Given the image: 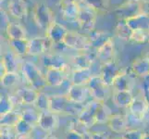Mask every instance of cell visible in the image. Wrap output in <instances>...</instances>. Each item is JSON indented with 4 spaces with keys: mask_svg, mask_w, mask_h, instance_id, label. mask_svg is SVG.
<instances>
[{
    "mask_svg": "<svg viewBox=\"0 0 149 139\" xmlns=\"http://www.w3.org/2000/svg\"><path fill=\"white\" fill-rule=\"evenodd\" d=\"M53 43L45 36H36L29 40V55L41 57L52 50Z\"/></svg>",
    "mask_w": 149,
    "mask_h": 139,
    "instance_id": "52a82bcc",
    "label": "cell"
},
{
    "mask_svg": "<svg viewBox=\"0 0 149 139\" xmlns=\"http://www.w3.org/2000/svg\"><path fill=\"white\" fill-rule=\"evenodd\" d=\"M88 37H89L91 47H93L97 50L98 48H100L111 36L107 33L94 30L93 32L88 34Z\"/></svg>",
    "mask_w": 149,
    "mask_h": 139,
    "instance_id": "4dcf8cb0",
    "label": "cell"
},
{
    "mask_svg": "<svg viewBox=\"0 0 149 139\" xmlns=\"http://www.w3.org/2000/svg\"><path fill=\"white\" fill-rule=\"evenodd\" d=\"M8 39H25L27 38L26 30L18 22H9L5 29Z\"/></svg>",
    "mask_w": 149,
    "mask_h": 139,
    "instance_id": "83f0119b",
    "label": "cell"
},
{
    "mask_svg": "<svg viewBox=\"0 0 149 139\" xmlns=\"http://www.w3.org/2000/svg\"><path fill=\"white\" fill-rule=\"evenodd\" d=\"M124 70L125 69L120 68L116 60H112L109 61V62L102 64L100 70V76L107 85L112 86L114 79Z\"/></svg>",
    "mask_w": 149,
    "mask_h": 139,
    "instance_id": "8fae6325",
    "label": "cell"
},
{
    "mask_svg": "<svg viewBox=\"0 0 149 139\" xmlns=\"http://www.w3.org/2000/svg\"><path fill=\"white\" fill-rule=\"evenodd\" d=\"M87 86H88L90 94L93 96L94 99L102 103H105L107 100V98H109V87L110 86H109L103 81L100 75L98 76L94 75L91 78Z\"/></svg>",
    "mask_w": 149,
    "mask_h": 139,
    "instance_id": "5b68a950",
    "label": "cell"
},
{
    "mask_svg": "<svg viewBox=\"0 0 149 139\" xmlns=\"http://www.w3.org/2000/svg\"><path fill=\"white\" fill-rule=\"evenodd\" d=\"M70 82L73 85H87L90 82L91 78L93 77L91 69H84V70H76L74 69L70 73Z\"/></svg>",
    "mask_w": 149,
    "mask_h": 139,
    "instance_id": "d4e9b609",
    "label": "cell"
},
{
    "mask_svg": "<svg viewBox=\"0 0 149 139\" xmlns=\"http://www.w3.org/2000/svg\"><path fill=\"white\" fill-rule=\"evenodd\" d=\"M143 133L138 129H132L128 130L123 133L122 138L123 139H143Z\"/></svg>",
    "mask_w": 149,
    "mask_h": 139,
    "instance_id": "ee69618b",
    "label": "cell"
},
{
    "mask_svg": "<svg viewBox=\"0 0 149 139\" xmlns=\"http://www.w3.org/2000/svg\"><path fill=\"white\" fill-rule=\"evenodd\" d=\"M20 113H22V119L24 121L28 122L33 126L38 125L40 116H41V111H39L36 109H25Z\"/></svg>",
    "mask_w": 149,
    "mask_h": 139,
    "instance_id": "e575fe53",
    "label": "cell"
},
{
    "mask_svg": "<svg viewBox=\"0 0 149 139\" xmlns=\"http://www.w3.org/2000/svg\"><path fill=\"white\" fill-rule=\"evenodd\" d=\"M111 115L112 113L109 108L105 103H101V105L99 106L95 114L96 123H107L109 122Z\"/></svg>",
    "mask_w": 149,
    "mask_h": 139,
    "instance_id": "74e56055",
    "label": "cell"
},
{
    "mask_svg": "<svg viewBox=\"0 0 149 139\" xmlns=\"http://www.w3.org/2000/svg\"><path fill=\"white\" fill-rule=\"evenodd\" d=\"M117 139H123L122 137H120V138H117Z\"/></svg>",
    "mask_w": 149,
    "mask_h": 139,
    "instance_id": "6f0895ef",
    "label": "cell"
},
{
    "mask_svg": "<svg viewBox=\"0 0 149 139\" xmlns=\"http://www.w3.org/2000/svg\"><path fill=\"white\" fill-rule=\"evenodd\" d=\"M7 73H8L7 67L5 66V64L2 62L1 60H0V78H1V77H3Z\"/></svg>",
    "mask_w": 149,
    "mask_h": 139,
    "instance_id": "681fc988",
    "label": "cell"
},
{
    "mask_svg": "<svg viewBox=\"0 0 149 139\" xmlns=\"http://www.w3.org/2000/svg\"><path fill=\"white\" fill-rule=\"evenodd\" d=\"M101 103L102 102H99L95 99L89 102L88 104H86L83 109L80 110L77 119L83 122L86 127H88V128L93 127L96 123L95 114L99 106L101 105Z\"/></svg>",
    "mask_w": 149,
    "mask_h": 139,
    "instance_id": "ba28073f",
    "label": "cell"
},
{
    "mask_svg": "<svg viewBox=\"0 0 149 139\" xmlns=\"http://www.w3.org/2000/svg\"><path fill=\"white\" fill-rule=\"evenodd\" d=\"M132 33L133 30L128 25L126 20H119V22L116 24L114 29V34L116 37L125 42H130Z\"/></svg>",
    "mask_w": 149,
    "mask_h": 139,
    "instance_id": "f1b7e54d",
    "label": "cell"
},
{
    "mask_svg": "<svg viewBox=\"0 0 149 139\" xmlns=\"http://www.w3.org/2000/svg\"><path fill=\"white\" fill-rule=\"evenodd\" d=\"M20 71L24 80L33 89L40 92L47 85L45 75L42 73L40 69L32 61H24Z\"/></svg>",
    "mask_w": 149,
    "mask_h": 139,
    "instance_id": "6da1fadb",
    "label": "cell"
},
{
    "mask_svg": "<svg viewBox=\"0 0 149 139\" xmlns=\"http://www.w3.org/2000/svg\"><path fill=\"white\" fill-rule=\"evenodd\" d=\"M85 136H86L85 135H83V133L77 131L68 129L65 133L64 139H86Z\"/></svg>",
    "mask_w": 149,
    "mask_h": 139,
    "instance_id": "f6af8a7d",
    "label": "cell"
},
{
    "mask_svg": "<svg viewBox=\"0 0 149 139\" xmlns=\"http://www.w3.org/2000/svg\"><path fill=\"white\" fill-rule=\"evenodd\" d=\"M72 104L66 95H55L50 96V111L56 114L65 113L70 106Z\"/></svg>",
    "mask_w": 149,
    "mask_h": 139,
    "instance_id": "e0dca14e",
    "label": "cell"
},
{
    "mask_svg": "<svg viewBox=\"0 0 149 139\" xmlns=\"http://www.w3.org/2000/svg\"><path fill=\"white\" fill-rule=\"evenodd\" d=\"M71 65L74 67L76 70H84V69H91L92 65L94 62V59L88 54L84 52H81L77 55H74L70 59Z\"/></svg>",
    "mask_w": 149,
    "mask_h": 139,
    "instance_id": "484cf974",
    "label": "cell"
},
{
    "mask_svg": "<svg viewBox=\"0 0 149 139\" xmlns=\"http://www.w3.org/2000/svg\"><path fill=\"white\" fill-rule=\"evenodd\" d=\"M66 96L68 99L74 104H84L91 94L87 85L70 84Z\"/></svg>",
    "mask_w": 149,
    "mask_h": 139,
    "instance_id": "30bf717a",
    "label": "cell"
},
{
    "mask_svg": "<svg viewBox=\"0 0 149 139\" xmlns=\"http://www.w3.org/2000/svg\"><path fill=\"white\" fill-rule=\"evenodd\" d=\"M59 124V119L56 113L52 111L41 112L38 126L45 132H53L58 129Z\"/></svg>",
    "mask_w": 149,
    "mask_h": 139,
    "instance_id": "4fadbf2b",
    "label": "cell"
},
{
    "mask_svg": "<svg viewBox=\"0 0 149 139\" xmlns=\"http://www.w3.org/2000/svg\"><path fill=\"white\" fill-rule=\"evenodd\" d=\"M33 107L41 112L50 110V96L43 92H39L38 97Z\"/></svg>",
    "mask_w": 149,
    "mask_h": 139,
    "instance_id": "d590c367",
    "label": "cell"
},
{
    "mask_svg": "<svg viewBox=\"0 0 149 139\" xmlns=\"http://www.w3.org/2000/svg\"><path fill=\"white\" fill-rule=\"evenodd\" d=\"M34 126L23 119L20 120L18 124L15 126L16 135H32Z\"/></svg>",
    "mask_w": 149,
    "mask_h": 139,
    "instance_id": "ab89813d",
    "label": "cell"
},
{
    "mask_svg": "<svg viewBox=\"0 0 149 139\" xmlns=\"http://www.w3.org/2000/svg\"><path fill=\"white\" fill-rule=\"evenodd\" d=\"M1 138L2 139H15L16 137V131L14 127L1 125Z\"/></svg>",
    "mask_w": 149,
    "mask_h": 139,
    "instance_id": "7bdbcfd3",
    "label": "cell"
},
{
    "mask_svg": "<svg viewBox=\"0 0 149 139\" xmlns=\"http://www.w3.org/2000/svg\"><path fill=\"white\" fill-rule=\"evenodd\" d=\"M132 80L128 75L126 70L120 73L113 81L112 87L114 91H123V90H132Z\"/></svg>",
    "mask_w": 149,
    "mask_h": 139,
    "instance_id": "f546056e",
    "label": "cell"
},
{
    "mask_svg": "<svg viewBox=\"0 0 149 139\" xmlns=\"http://www.w3.org/2000/svg\"><path fill=\"white\" fill-rule=\"evenodd\" d=\"M84 0H60V3H73V4H84Z\"/></svg>",
    "mask_w": 149,
    "mask_h": 139,
    "instance_id": "f907efd6",
    "label": "cell"
},
{
    "mask_svg": "<svg viewBox=\"0 0 149 139\" xmlns=\"http://www.w3.org/2000/svg\"><path fill=\"white\" fill-rule=\"evenodd\" d=\"M41 61H42L43 66L45 67V69L54 68V69L62 70L68 73V69L70 67L68 61L59 53H55V52L45 53L43 56H41Z\"/></svg>",
    "mask_w": 149,
    "mask_h": 139,
    "instance_id": "9c48e42d",
    "label": "cell"
},
{
    "mask_svg": "<svg viewBox=\"0 0 149 139\" xmlns=\"http://www.w3.org/2000/svg\"><path fill=\"white\" fill-rule=\"evenodd\" d=\"M145 57H146V59H147L149 60V51H148V52H147V53H146V54L145 55Z\"/></svg>",
    "mask_w": 149,
    "mask_h": 139,
    "instance_id": "11a10c76",
    "label": "cell"
},
{
    "mask_svg": "<svg viewBox=\"0 0 149 139\" xmlns=\"http://www.w3.org/2000/svg\"><path fill=\"white\" fill-rule=\"evenodd\" d=\"M15 139H32V135H16Z\"/></svg>",
    "mask_w": 149,
    "mask_h": 139,
    "instance_id": "816d5d0a",
    "label": "cell"
},
{
    "mask_svg": "<svg viewBox=\"0 0 149 139\" xmlns=\"http://www.w3.org/2000/svg\"><path fill=\"white\" fill-rule=\"evenodd\" d=\"M139 6L141 14L149 16V0H139Z\"/></svg>",
    "mask_w": 149,
    "mask_h": 139,
    "instance_id": "bcb514c9",
    "label": "cell"
},
{
    "mask_svg": "<svg viewBox=\"0 0 149 139\" xmlns=\"http://www.w3.org/2000/svg\"><path fill=\"white\" fill-rule=\"evenodd\" d=\"M81 10V5L73 3H60V11L66 20L76 22Z\"/></svg>",
    "mask_w": 149,
    "mask_h": 139,
    "instance_id": "cb8c5ba5",
    "label": "cell"
},
{
    "mask_svg": "<svg viewBox=\"0 0 149 139\" xmlns=\"http://www.w3.org/2000/svg\"><path fill=\"white\" fill-rule=\"evenodd\" d=\"M131 70L135 75L146 78L149 76V60L143 57H138L131 64Z\"/></svg>",
    "mask_w": 149,
    "mask_h": 139,
    "instance_id": "7402d4cb",
    "label": "cell"
},
{
    "mask_svg": "<svg viewBox=\"0 0 149 139\" xmlns=\"http://www.w3.org/2000/svg\"><path fill=\"white\" fill-rule=\"evenodd\" d=\"M8 13L11 17L22 20L26 18L28 13V6L25 0H10L8 4Z\"/></svg>",
    "mask_w": 149,
    "mask_h": 139,
    "instance_id": "2e32d148",
    "label": "cell"
},
{
    "mask_svg": "<svg viewBox=\"0 0 149 139\" xmlns=\"http://www.w3.org/2000/svg\"><path fill=\"white\" fill-rule=\"evenodd\" d=\"M109 129L116 133H124L128 131L129 122L127 117L121 114H112L107 122Z\"/></svg>",
    "mask_w": 149,
    "mask_h": 139,
    "instance_id": "d6986e66",
    "label": "cell"
},
{
    "mask_svg": "<svg viewBox=\"0 0 149 139\" xmlns=\"http://www.w3.org/2000/svg\"><path fill=\"white\" fill-rule=\"evenodd\" d=\"M63 44L69 49H73L78 52H85L91 47L88 35L72 31H69L66 34Z\"/></svg>",
    "mask_w": 149,
    "mask_h": 139,
    "instance_id": "3957f363",
    "label": "cell"
},
{
    "mask_svg": "<svg viewBox=\"0 0 149 139\" xmlns=\"http://www.w3.org/2000/svg\"><path fill=\"white\" fill-rule=\"evenodd\" d=\"M128 25L134 31V30H143L149 32V16L146 15H138L133 18H131L126 20Z\"/></svg>",
    "mask_w": 149,
    "mask_h": 139,
    "instance_id": "1f68e13d",
    "label": "cell"
},
{
    "mask_svg": "<svg viewBox=\"0 0 149 139\" xmlns=\"http://www.w3.org/2000/svg\"><path fill=\"white\" fill-rule=\"evenodd\" d=\"M128 109L133 117L138 120H143L149 110V106L143 97H134Z\"/></svg>",
    "mask_w": 149,
    "mask_h": 139,
    "instance_id": "ffe728a7",
    "label": "cell"
},
{
    "mask_svg": "<svg viewBox=\"0 0 149 139\" xmlns=\"http://www.w3.org/2000/svg\"><path fill=\"white\" fill-rule=\"evenodd\" d=\"M39 95V91L33 87H22L18 89L15 93V98L20 105H32L33 106Z\"/></svg>",
    "mask_w": 149,
    "mask_h": 139,
    "instance_id": "5bb4252c",
    "label": "cell"
},
{
    "mask_svg": "<svg viewBox=\"0 0 149 139\" xmlns=\"http://www.w3.org/2000/svg\"><path fill=\"white\" fill-rule=\"evenodd\" d=\"M19 57L15 54L13 51L9 48V50L5 51L2 55L1 61L7 67L8 71L12 73H19V70H22V65L19 62Z\"/></svg>",
    "mask_w": 149,
    "mask_h": 139,
    "instance_id": "44dd1931",
    "label": "cell"
},
{
    "mask_svg": "<svg viewBox=\"0 0 149 139\" xmlns=\"http://www.w3.org/2000/svg\"><path fill=\"white\" fill-rule=\"evenodd\" d=\"M68 32L69 30L64 25L54 20L45 33V36L53 44H59L63 42V40L66 36V34H68Z\"/></svg>",
    "mask_w": 149,
    "mask_h": 139,
    "instance_id": "7c38bea8",
    "label": "cell"
},
{
    "mask_svg": "<svg viewBox=\"0 0 149 139\" xmlns=\"http://www.w3.org/2000/svg\"><path fill=\"white\" fill-rule=\"evenodd\" d=\"M143 139H149V133H143Z\"/></svg>",
    "mask_w": 149,
    "mask_h": 139,
    "instance_id": "db71d44e",
    "label": "cell"
},
{
    "mask_svg": "<svg viewBox=\"0 0 149 139\" xmlns=\"http://www.w3.org/2000/svg\"><path fill=\"white\" fill-rule=\"evenodd\" d=\"M134 99L132 90L114 91L112 95V100L119 108H129L132 100Z\"/></svg>",
    "mask_w": 149,
    "mask_h": 139,
    "instance_id": "603a6c76",
    "label": "cell"
},
{
    "mask_svg": "<svg viewBox=\"0 0 149 139\" xmlns=\"http://www.w3.org/2000/svg\"><path fill=\"white\" fill-rule=\"evenodd\" d=\"M20 120H22V113L12 110L10 112L6 113L5 115L0 116V124L15 128V126L18 124Z\"/></svg>",
    "mask_w": 149,
    "mask_h": 139,
    "instance_id": "d6a6232c",
    "label": "cell"
},
{
    "mask_svg": "<svg viewBox=\"0 0 149 139\" xmlns=\"http://www.w3.org/2000/svg\"><path fill=\"white\" fill-rule=\"evenodd\" d=\"M148 43H149V34H148Z\"/></svg>",
    "mask_w": 149,
    "mask_h": 139,
    "instance_id": "9f6ffc18",
    "label": "cell"
},
{
    "mask_svg": "<svg viewBox=\"0 0 149 139\" xmlns=\"http://www.w3.org/2000/svg\"><path fill=\"white\" fill-rule=\"evenodd\" d=\"M8 45L19 58L29 55V39H8Z\"/></svg>",
    "mask_w": 149,
    "mask_h": 139,
    "instance_id": "4316f807",
    "label": "cell"
},
{
    "mask_svg": "<svg viewBox=\"0 0 149 139\" xmlns=\"http://www.w3.org/2000/svg\"><path fill=\"white\" fill-rule=\"evenodd\" d=\"M115 56H116L115 43L112 37H110L95 52L96 59H98L102 62V64L115 60Z\"/></svg>",
    "mask_w": 149,
    "mask_h": 139,
    "instance_id": "9a60e30c",
    "label": "cell"
},
{
    "mask_svg": "<svg viewBox=\"0 0 149 139\" xmlns=\"http://www.w3.org/2000/svg\"><path fill=\"white\" fill-rule=\"evenodd\" d=\"M89 136L90 139H109V137L102 133H90Z\"/></svg>",
    "mask_w": 149,
    "mask_h": 139,
    "instance_id": "7dc6e473",
    "label": "cell"
},
{
    "mask_svg": "<svg viewBox=\"0 0 149 139\" xmlns=\"http://www.w3.org/2000/svg\"><path fill=\"white\" fill-rule=\"evenodd\" d=\"M143 97L149 106V85L145 86L143 90Z\"/></svg>",
    "mask_w": 149,
    "mask_h": 139,
    "instance_id": "c3c4849f",
    "label": "cell"
},
{
    "mask_svg": "<svg viewBox=\"0 0 149 139\" xmlns=\"http://www.w3.org/2000/svg\"><path fill=\"white\" fill-rule=\"evenodd\" d=\"M70 127H69V129H71V130H74V131H77V132H79L81 133H83V135H90V133L88 131L89 128L88 127H86L83 122H80L78 119H76V120H73V121H71L70 122Z\"/></svg>",
    "mask_w": 149,
    "mask_h": 139,
    "instance_id": "b9f144b4",
    "label": "cell"
},
{
    "mask_svg": "<svg viewBox=\"0 0 149 139\" xmlns=\"http://www.w3.org/2000/svg\"><path fill=\"white\" fill-rule=\"evenodd\" d=\"M97 14L94 9H92L84 4L81 5V10L76 22L78 23L79 28L84 33H91L95 30Z\"/></svg>",
    "mask_w": 149,
    "mask_h": 139,
    "instance_id": "277c9868",
    "label": "cell"
},
{
    "mask_svg": "<svg viewBox=\"0 0 149 139\" xmlns=\"http://www.w3.org/2000/svg\"><path fill=\"white\" fill-rule=\"evenodd\" d=\"M19 81V73H12V71H8L3 77L0 78L1 85L4 88H10V87L15 86L18 84Z\"/></svg>",
    "mask_w": 149,
    "mask_h": 139,
    "instance_id": "8d00e7d4",
    "label": "cell"
},
{
    "mask_svg": "<svg viewBox=\"0 0 149 139\" xmlns=\"http://www.w3.org/2000/svg\"><path fill=\"white\" fill-rule=\"evenodd\" d=\"M14 104L15 101L12 96L8 95H1V98H0V116L12 111L14 109Z\"/></svg>",
    "mask_w": 149,
    "mask_h": 139,
    "instance_id": "f35d334b",
    "label": "cell"
},
{
    "mask_svg": "<svg viewBox=\"0 0 149 139\" xmlns=\"http://www.w3.org/2000/svg\"><path fill=\"white\" fill-rule=\"evenodd\" d=\"M148 34L149 32L143 30H134L132 34L131 41L134 44H145L148 42Z\"/></svg>",
    "mask_w": 149,
    "mask_h": 139,
    "instance_id": "60d3db41",
    "label": "cell"
},
{
    "mask_svg": "<svg viewBox=\"0 0 149 139\" xmlns=\"http://www.w3.org/2000/svg\"><path fill=\"white\" fill-rule=\"evenodd\" d=\"M67 71L54 69V68H48L45 71V79L48 86L51 87H58L64 84L65 80L67 79Z\"/></svg>",
    "mask_w": 149,
    "mask_h": 139,
    "instance_id": "ac0fdd59",
    "label": "cell"
},
{
    "mask_svg": "<svg viewBox=\"0 0 149 139\" xmlns=\"http://www.w3.org/2000/svg\"><path fill=\"white\" fill-rule=\"evenodd\" d=\"M84 4L94 9L97 14L107 13L109 9V0H84Z\"/></svg>",
    "mask_w": 149,
    "mask_h": 139,
    "instance_id": "836d02e7",
    "label": "cell"
},
{
    "mask_svg": "<svg viewBox=\"0 0 149 139\" xmlns=\"http://www.w3.org/2000/svg\"><path fill=\"white\" fill-rule=\"evenodd\" d=\"M116 17L121 20H127L141 14L139 0H126L114 9Z\"/></svg>",
    "mask_w": 149,
    "mask_h": 139,
    "instance_id": "8992f818",
    "label": "cell"
},
{
    "mask_svg": "<svg viewBox=\"0 0 149 139\" xmlns=\"http://www.w3.org/2000/svg\"><path fill=\"white\" fill-rule=\"evenodd\" d=\"M32 16L36 26L39 29L45 31V32L50 26V24L55 20L52 10L50 9V8L47 4L43 2L36 3L34 5Z\"/></svg>",
    "mask_w": 149,
    "mask_h": 139,
    "instance_id": "7a4b0ae2",
    "label": "cell"
},
{
    "mask_svg": "<svg viewBox=\"0 0 149 139\" xmlns=\"http://www.w3.org/2000/svg\"><path fill=\"white\" fill-rule=\"evenodd\" d=\"M44 139H58L56 138L55 136H53V135H49V136H45Z\"/></svg>",
    "mask_w": 149,
    "mask_h": 139,
    "instance_id": "f5cc1de1",
    "label": "cell"
}]
</instances>
